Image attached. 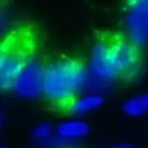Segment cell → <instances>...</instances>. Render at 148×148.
<instances>
[{"mask_svg": "<svg viewBox=\"0 0 148 148\" xmlns=\"http://www.w3.org/2000/svg\"><path fill=\"white\" fill-rule=\"evenodd\" d=\"M46 66L37 58L31 59L15 78L11 90L17 95L36 99L43 93Z\"/></svg>", "mask_w": 148, "mask_h": 148, "instance_id": "obj_4", "label": "cell"}, {"mask_svg": "<svg viewBox=\"0 0 148 148\" xmlns=\"http://www.w3.org/2000/svg\"><path fill=\"white\" fill-rule=\"evenodd\" d=\"M127 27L129 39L139 47L148 44V8L142 1L127 2Z\"/></svg>", "mask_w": 148, "mask_h": 148, "instance_id": "obj_6", "label": "cell"}, {"mask_svg": "<svg viewBox=\"0 0 148 148\" xmlns=\"http://www.w3.org/2000/svg\"><path fill=\"white\" fill-rule=\"evenodd\" d=\"M108 43L120 77L129 81L137 78L142 69V57L137 46L123 37L114 38Z\"/></svg>", "mask_w": 148, "mask_h": 148, "instance_id": "obj_3", "label": "cell"}, {"mask_svg": "<svg viewBox=\"0 0 148 148\" xmlns=\"http://www.w3.org/2000/svg\"><path fill=\"white\" fill-rule=\"evenodd\" d=\"M88 133V124L82 120H69L61 123L57 128V135L69 140L84 137Z\"/></svg>", "mask_w": 148, "mask_h": 148, "instance_id": "obj_7", "label": "cell"}, {"mask_svg": "<svg viewBox=\"0 0 148 148\" xmlns=\"http://www.w3.org/2000/svg\"><path fill=\"white\" fill-rule=\"evenodd\" d=\"M33 56L34 39L29 32H13L7 36L0 55V82L3 91L12 89L16 76Z\"/></svg>", "mask_w": 148, "mask_h": 148, "instance_id": "obj_2", "label": "cell"}, {"mask_svg": "<svg viewBox=\"0 0 148 148\" xmlns=\"http://www.w3.org/2000/svg\"><path fill=\"white\" fill-rule=\"evenodd\" d=\"M53 135V127L49 123H41L37 125L33 130V137L41 142L47 140Z\"/></svg>", "mask_w": 148, "mask_h": 148, "instance_id": "obj_10", "label": "cell"}, {"mask_svg": "<svg viewBox=\"0 0 148 148\" xmlns=\"http://www.w3.org/2000/svg\"><path fill=\"white\" fill-rule=\"evenodd\" d=\"M142 3H143V5H145V6L148 8V0H142Z\"/></svg>", "mask_w": 148, "mask_h": 148, "instance_id": "obj_12", "label": "cell"}, {"mask_svg": "<svg viewBox=\"0 0 148 148\" xmlns=\"http://www.w3.org/2000/svg\"><path fill=\"white\" fill-rule=\"evenodd\" d=\"M88 70L89 74L101 81H112L121 78L108 41L99 42L93 47Z\"/></svg>", "mask_w": 148, "mask_h": 148, "instance_id": "obj_5", "label": "cell"}, {"mask_svg": "<svg viewBox=\"0 0 148 148\" xmlns=\"http://www.w3.org/2000/svg\"><path fill=\"white\" fill-rule=\"evenodd\" d=\"M103 103V97L99 93H90L84 95L80 99H76L69 107V110L72 114L75 115H82L88 112L95 111L99 109Z\"/></svg>", "mask_w": 148, "mask_h": 148, "instance_id": "obj_8", "label": "cell"}, {"mask_svg": "<svg viewBox=\"0 0 148 148\" xmlns=\"http://www.w3.org/2000/svg\"><path fill=\"white\" fill-rule=\"evenodd\" d=\"M110 148H137L136 146L132 145V144L128 143H120V144H115V145L111 146Z\"/></svg>", "mask_w": 148, "mask_h": 148, "instance_id": "obj_11", "label": "cell"}, {"mask_svg": "<svg viewBox=\"0 0 148 148\" xmlns=\"http://www.w3.org/2000/svg\"><path fill=\"white\" fill-rule=\"evenodd\" d=\"M89 82V70L77 59H60L46 65L43 95L56 105H69Z\"/></svg>", "mask_w": 148, "mask_h": 148, "instance_id": "obj_1", "label": "cell"}, {"mask_svg": "<svg viewBox=\"0 0 148 148\" xmlns=\"http://www.w3.org/2000/svg\"><path fill=\"white\" fill-rule=\"evenodd\" d=\"M1 148H6V147H4V146H2V147H1Z\"/></svg>", "mask_w": 148, "mask_h": 148, "instance_id": "obj_13", "label": "cell"}, {"mask_svg": "<svg viewBox=\"0 0 148 148\" xmlns=\"http://www.w3.org/2000/svg\"><path fill=\"white\" fill-rule=\"evenodd\" d=\"M123 112L129 117H141L148 112V93L134 95L123 103Z\"/></svg>", "mask_w": 148, "mask_h": 148, "instance_id": "obj_9", "label": "cell"}]
</instances>
